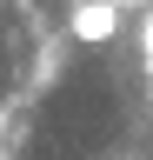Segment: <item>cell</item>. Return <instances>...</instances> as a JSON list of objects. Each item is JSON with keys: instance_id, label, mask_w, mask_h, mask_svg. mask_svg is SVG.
<instances>
[{"instance_id": "7a4b0ae2", "label": "cell", "mask_w": 153, "mask_h": 160, "mask_svg": "<svg viewBox=\"0 0 153 160\" xmlns=\"http://www.w3.org/2000/svg\"><path fill=\"white\" fill-rule=\"evenodd\" d=\"M140 67H146V87H153V0H146V27H140Z\"/></svg>"}, {"instance_id": "6da1fadb", "label": "cell", "mask_w": 153, "mask_h": 160, "mask_svg": "<svg viewBox=\"0 0 153 160\" xmlns=\"http://www.w3.org/2000/svg\"><path fill=\"white\" fill-rule=\"evenodd\" d=\"M120 27H127V7H113V0H73L67 13V33L80 47H107V40H120Z\"/></svg>"}, {"instance_id": "3957f363", "label": "cell", "mask_w": 153, "mask_h": 160, "mask_svg": "<svg viewBox=\"0 0 153 160\" xmlns=\"http://www.w3.org/2000/svg\"><path fill=\"white\" fill-rule=\"evenodd\" d=\"M113 7H146V0H113Z\"/></svg>"}]
</instances>
